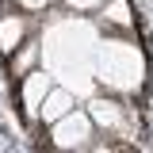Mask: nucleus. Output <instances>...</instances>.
Masks as SVG:
<instances>
[{"label": "nucleus", "mask_w": 153, "mask_h": 153, "mask_svg": "<svg viewBox=\"0 0 153 153\" xmlns=\"http://www.w3.org/2000/svg\"><path fill=\"white\" fill-rule=\"evenodd\" d=\"M84 153H130V146H123V142H111V138H96V142H92Z\"/></svg>", "instance_id": "10"}, {"label": "nucleus", "mask_w": 153, "mask_h": 153, "mask_svg": "<svg viewBox=\"0 0 153 153\" xmlns=\"http://www.w3.org/2000/svg\"><path fill=\"white\" fill-rule=\"evenodd\" d=\"M57 80L46 69H35L31 76H23L19 80V103H23V119L27 123H38V111H42V103H46V96L54 88Z\"/></svg>", "instance_id": "5"}, {"label": "nucleus", "mask_w": 153, "mask_h": 153, "mask_svg": "<svg viewBox=\"0 0 153 153\" xmlns=\"http://www.w3.org/2000/svg\"><path fill=\"white\" fill-rule=\"evenodd\" d=\"M96 50H100V38H96V23L88 19H61L54 23L46 38H42V61H46V73L54 80H65V88L76 96H96Z\"/></svg>", "instance_id": "1"}, {"label": "nucleus", "mask_w": 153, "mask_h": 153, "mask_svg": "<svg viewBox=\"0 0 153 153\" xmlns=\"http://www.w3.org/2000/svg\"><path fill=\"white\" fill-rule=\"evenodd\" d=\"M84 111L92 115L96 134H103L111 142H123V146H134L138 142V107L130 100L111 96V92H96V96H88Z\"/></svg>", "instance_id": "3"}, {"label": "nucleus", "mask_w": 153, "mask_h": 153, "mask_svg": "<svg viewBox=\"0 0 153 153\" xmlns=\"http://www.w3.org/2000/svg\"><path fill=\"white\" fill-rule=\"evenodd\" d=\"M46 134H50L46 142H50L54 153H84L96 142V123H92V115L84 111V107H76L65 119H57Z\"/></svg>", "instance_id": "4"}, {"label": "nucleus", "mask_w": 153, "mask_h": 153, "mask_svg": "<svg viewBox=\"0 0 153 153\" xmlns=\"http://www.w3.org/2000/svg\"><path fill=\"white\" fill-rule=\"evenodd\" d=\"M38 61H42V38H27L16 54L8 57V73L16 80H23V76H31L38 69Z\"/></svg>", "instance_id": "9"}, {"label": "nucleus", "mask_w": 153, "mask_h": 153, "mask_svg": "<svg viewBox=\"0 0 153 153\" xmlns=\"http://www.w3.org/2000/svg\"><path fill=\"white\" fill-rule=\"evenodd\" d=\"M96 23L111 35V31H123L130 35L134 31V12H130V0H107L100 12H96Z\"/></svg>", "instance_id": "8"}, {"label": "nucleus", "mask_w": 153, "mask_h": 153, "mask_svg": "<svg viewBox=\"0 0 153 153\" xmlns=\"http://www.w3.org/2000/svg\"><path fill=\"white\" fill-rule=\"evenodd\" d=\"M69 111H76V92H69L65 84H54L50 96H46V103H42V111H38V123L50 130L57 119H65Z\"/></svg>", "instance_id": "7"}, {"label": "nucleus", "mask_w": 153, "mask_h": 153, "mask_svg": "<svg viewBox=\"0 0 153 153\" xmlns=\"http://www.w3.org/2000/svg\"><path fill=\"white\" fill-rule=\"evenodd\" d=\"M27 38H31V19L23 12H4L0 16V54L4 57H12Z\"/></svg>", "instance_id": "6"}, {"label": "nucleus", "mask_w": 153, "mask_h": 153, "mask_svg": "<svg viewBox=\"0 0 153 153\" xmlns=\"http://www.w3.org/2000/svg\"><path fill=\"white\" fill-rule=\"evenodd\" d=\"M65 12H76V16H88V12H100L107 0H61Z\"/></svg>", "instance_id": "11"}, {"label": "nucleus", "mask_w": 153, "mask_h": 153, "mask_svg": "<svg viewBox=\"0 0 153 153\" xmlns=\"http://www.w3.org/2000/svg\"><path fill=\"white\" fill-rule=\"evenodd\" d=\"M96 84L111 96L130 100L146 88V54L134 38H100L96 50Z\"/></svg>", "instance_id": "2"}, {"label": "nucleus", "mask_w": 153, "mask_h": 153, "mask_svg": "<svg viewBox=\"0 0 153 153\" xmlns=\"http://www.w3.org/2000/svg\"><path fill=\"white\" fill-rule=\"evenodd\" d=\"M54 0H16V8L19 12H46Z\"/></svg>", "instance_id": "12"}]
</instances>
